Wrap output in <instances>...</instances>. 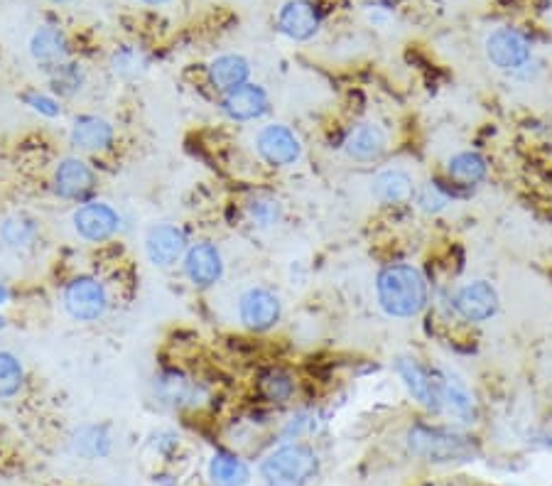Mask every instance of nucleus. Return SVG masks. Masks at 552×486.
Masks as SVG:
<instances>
[{
	"instance_id": "nucleus-1",
	"label": "nucleus",
	"mask_w": 552,
	"mask_h": 486,
	"mask_svg": "<svg viewBox=\"0 0 552 486\" xmlns=\"http://www.w3.org/2000/svg\"><path fill=\"white\" fill-rule=\"evenodd\" d=\"M378 302L383 312L398 320L420 315L427 305V280L415 266L395 263L381 270L376 280Z\"/></svg>"
},
{
	"instance_id": "nucleus-2",
	"label": "nucleus",
	"mask_w": 552,
	"mask_h": 486,
	"mask_svg": "<svg viewBox=\"0 0 552 486\" xmlns=\"http://www.w3.org/2000/svg\"><path fill=\"white\" fill-rule=\"evenodd\" d=\"M408 450L415 457L437 464L467 462L476 455L472 437L445 428H427V425H415L408 432Z\"/></svg>"
},
{
	"instance_id": "nucleus-3",
	"label": "nucleus",
	"mask_w": 552,
	"mask_h": 486,
	"mask_svg": "<svg viewBox=\"0 0 552 486\" xmlns=\"http://www.w3.org/2000/svg\"><path fill=\"white\" fill-rule=\"evenodd\" d=\"M317 464V455L310 447L292 442L263 459L261 477L268 486H305L317 474Z\"/></svg>"
},
{
	"instance_id": "nucleus-4",
	"label": "nucleus",
	"mask_w": 552,
	"mask_h": 486,
	"mask_svg": "<svg viewBox=\"0 0 552 486\" xmlns=\"http://www.w3.org/2000/svg\"><path fill=\"white\" fill-rule=\"evenodd\" d=\"M64 307L79 322H96L106 315L108 293L104 283L91 275H79L64 288Z\"/></svg>"
},
{
	"instance_id": "nucleus-5",
	"label": "nucleus",
	"mask_w": 552,
	"mask_h": 486,
	"mask_svg": "<svg viewBox=\"0 0 552 486\" xmlns=\"http://www.w3.org/2000/svg\"><path fill=\"white\" fill-rule=\"evenodd\" d=\"M256 150L258 155L273 167L295 165L302 155L300 138H297L295 131H290L288 126H280V123L265 126L263 131L258 133Z\"/></svg>"
},
{
	"instance_id": "nucleus-6",
	"label": "nucleus",
	"mask_w": 552,
	"mask_h": 486,
	"mask_svg": "<svg viewBox=\"0 0 552 486\" xmlns=\"http://www.w3.org/2000/svg\"><path fill=\"white\" fill-rule=\"evenodd\" d=\"M486 57L491 59L494 67L503 69V72H513V69L526 67L530 62V45L521 32L501 27V30L486 37Z\"/></svg>"
},
{
	"instance_id": "nucleus-7",
	"label": "nucleus",
	"mask_w": 552,
	"mask_h": 486,
	"mask_svg": "<svg viewBox=\"0 0 552 486\" xmlns=\"http://www.w3.org/2000/svg\"><path fill=\"white\" fill-rule=\"evenodd\" d=\"M280 312H283V307H280L278 295L268 288H251L238 300V317L253 332H265V329L275 327Z\"/></svg>"
},
{
	"instance_id": "nucleus-8",
	"label": "nucleus",
	"mask_w": 552,
	"mask_h": 486,
	"mask_svg": "<svg viewBox=\"0 0 552 486\" xmlns=\"http://www.w3.org/2000/svg\"><path fill=\"white\" fill-rule=\"evenodd\" d=\"M121 226V216L106 202H89L74 212V229L84 241L104 243L113 239Z\"/></svg>"
},
{
	"instance_id": "nucleus-9",
	"label": "nucleus",
	"mask_w": 552,
	"mask_h": 486,
	"mask_svg": "<svg viewBox=\"0 0 552 486\" xmlns=\"http://www.w3.org/2000/svg\"><path fill=\"white\" fill-rule=\"evenodd\" d=\"M184 275L194 288H211L224 275V258L214 243H194L184 253Z\"/></svg>"
},
{
	"instance_id": "nucleus-10",
	"label": "nucleus",
	"mask_w": 552,
	"mask_h": 486,
	"mask_svg": "<svg viewBox=\"0 0 552 486\" xmlns=\"http://www.w3.org/2000/svg\"><path fill=\"white\" fill-rule=\"evenodd\" d=\"M454 307L467 322H486L499 310V293L486 280H472V283L459 288L457 297H454Z\"/></svg>"
},
{
	"instance_id": "nucleus-11",
	"label": "nucleus",
	"mask_w": 552,
	"mask_h": 486,
	"mask_svg": "<svg viewBox=\"0 0 552 486\" xmlns=\"http://www.w3.org/2000/svg\"><path fill=\"white\" fill-rule=\"evenodd\" d=\"M96 189V172L79 158H67L54 170V192L69 202L86 199Z\"/></svg>"
},
{
	"instance_id": "nucleus-12",
	"label": "nucleus",
	"mask_w": 552,
	"mask_h": 486,
	"mask_svg": "<svg viewBox=\"0 0 552 486\" xmlns=\"http://www.w3.org/2000/svg\"><path fill=\"white\" fill-rule=\"evenodd\" d=\"M145 253H148L150 263L160 268L175 266L177 261L187 253V239L184 231L172 224L150 226L148 236H145Z\"/></svg>"
},
{
	"instance_id": "nucleus-13",
	"label": "nucleus",
	"mask_w": 552,
	"mask_h": 486,
	"mask_svg": "<svg viewBox=\"0 0 552 486\" xmlns=\"http://www.w3.org/2000/svg\"><path fill=\"white\" fill-rule=\"evenodd\" d=\"M395 371H398L400 381L405 383V388L415 401L430 410H440V381L430 371L422 369L418 361L410 359V356H398Z\"/></svg>"
},
{
	"instance_id": "nucleus-14",
	"label": "nucleus",
	"mask_w": 552,
	"mask_h": 486,
	"mask_svg": "<svg viewBox=\"0 0 552 486\" xmlns=\"http://www.w3.org/2000/svg\"><path fill=\"white\" fill-rule=\"evenodd\" d=\"M270 99L268 94L256 84H243L234 91H226L224 101H221V111L231 118V121L248 123L256 121L268 113Z\"/></svg>"
},
{
	"instance_id": "nucleus-15",
	"label": "nucleus",
	"mask_w": 552,
	"mask_h": 486,
	"mask_svg": "<svg viewBox=\"0 0 552 486\" xmlns=\"http://www.w3.org/2000/svg\"><path fill=\"white\" fill-rule=\"evenodd\" d=\"M278 25L292 40H310L319 30V13L312 0H290L278 15Z\"/></svg>"
},
{
	"instance_id": "nucleus-16",
	"label": "nucleus",
	"mask_w": 552,
	"mask_h": 486,
	"mask_svg": "<svg viewBox=\"0 0 552 486\" xmlns=\"http://www.w3.org/2000/svg\"><path fill=\"white\" fill-rule=\"evenodd\" d=\"M72 145L84 153H104L113 145V126L99 116L74 118Z\"/></svg>"
},
{
	"instance_id": "nucleus-17",
	"label": "nucleus",
	"mask_w": 552,
	"mask_h": 486,
	"mask_svg": "<svg viewBox=\"0 0 552 486\" xmlns=\"http://www.w3.org/2000/svg\"><path fill=\"white\" fill-rule=\"evenodd\" d=\"M346 153L359 162H373L388 148V135L378 123H361L346 135Z\"/></svg>"
},
{
	"instance_id": "nucleus-18",
	"label": "nucleus",
	"mask_w": 552,
	"mask_h": 486,
	"mask_svg": "<svg viewBox=\"0 0 552 486\" xmlns=\"http://www.w3.org/2000/svg\"><path fill=\"white\" fill-rule=\"evenodd\" d=\"M373 197L381 204H408L415 197V182L400 167H388V170L378 172L376 180H373Z\"/></svg>"
},
{
	"instance_id": "nucleus-19",
	"label": "nucleus",
	"mask_w": 552,
	"mask_h": 486,
	"mask_svg": "<svg viewBox=\"0 0 552 486\" xmlns=\"http://www.w3.org/2000/svg\"><path fill=\"white\" fill-rule=\"evenodd\" d=\"M440 410L452 415L459 423L472 425L476 420V403L474 396L467 391V386L452 378H442L440 381Z\"/></svg>"
},
{
	"instance_id": "nucleus-20",
	"label": "nucleus",
	"mask_w": 552,
	"mask_h": 486,
	"mask_svg": "<svg viewBox=\"0 0 552 486\" xmlns=\"http://www.w3.org/2000/svg\"><path fill=\"white\" fill-rule=\"evenodd\" d=\"M248 74H251V67L243 57L238 54H224V57H216L214 62L209 64V81L219 91H234L238 86L248 84Z\"/></svg>"
},
{
	"instance_id": "nucleus-21",
	"label": "nucleus",
	"mask_w": 552,
	"mask_h": 486,
	"mask_svg": "<svg viewBox=\"0 0 552 486\" xmlns=\"http://www.w3.org/2000/svg\"><path fill=\"white\" fill-rule=\"evenodd\" d=\"M30 52L45 67H54V64H62L69 54L67 37L57 27H40V30L32 35L30 40Z\"/></svg>"
},
{
	"instance_id": "nucleus-22",
	"label": "nucleus",
	"mask_w": 552,
	"mask_h": 486,
	"mask_svg": "<svg viewBox=\"0 0 552 486\" xmlns=\"http://www.w3.org/2000/svg\"><path fill=\"white\" fill-rule=\"evenodd\" d=\"M209 479L214 486H246L251 479V469L238 455L216 452L209 459Z\"/></svg>"
},
{
	"instance_id": "nucleus-23",
	"label": "nucleus",
	"mask_w": 552,
	"mask_h": 486,
	"mask_svg": "<svg viewBox=\"0 0 552 486\" xmlns=\"http://www.w3.org/2000/svg\"><path fill=\"white\" fill-rule=\"evenodd\" d=\"M74 455L86 459H99L111 452V435L106 425H84L72 437Z\"/></svg>"
},
{
	"instance_id": "nucleus-24",
	"label": "nucleus",
	"mask_w": 552,
	"mask_h": 486,
	"mask_svg": "<svg viewBox=\"0 0 552 486\" xmlns=\"http://www.w3.org/2000/svg\"><path fill=\"white\" fill-rule=\"evenodd\" d=\"M447 175L454 185H479L486 177V160L476 153H457L447 162Z\"/></svg>"
},
{
	"instance_id": "nucleus-25",
	"label": "nucleus",
	"mask_w": 552,
	"mask_h": 486,
	"mask_svg": "<svg viewBox=\"0 0 552 486\" xmlns=\"http://www.w3.org/2000/svg\"><path fill=\"white\" fill-rule=\"evenodd\" d=\"M0 239L13 251H27V248L35 246L37 241V226L35 221L27 219V216H8L0 226Z\"/></svg>"
},
{
	"instance_id": "nucleus-26",
	"label": "nucleus",
	"mask_w": 552,
	"mask_h": 486,
	"mask_svg": "<svg viewBox=\"0 0 552 486\" xmlns=\"http://www.w3.org/2000/svg\"><path fill=\"white\" fill-rule=\"evenodd\" d=\"M258 391L270 403H288L295 396V378L285 369H268L258 378Z\"/></svg>"
},
{
	"instance_id": "nucleus-27",
	"label": "nucleus",
	"mask_w": 552,
	"mask_h": 486,
	"mask_svg": "<svg viewBox=\"0 0 552 486\" xmlns=\"http://www.w3.org/2000/svg\"><path fill=\"white\" fill-rule=\"evenodd\" d=\"M160 393L165 401L175 405H197L199 398H202V386L184 376L170 374L160 378Z\"/></svg>"
},
{
	"instance_id": "nucleus-28",
	"label": "nucleus",
	"mask_w": 552,
	"mask_h": 486,
	"mask_svg": "<svg viewBox=\"0 0 552 486\" xmlns=\"http://www.w3.org/2000/svg\"><path fill=\"white\" fill-rule=\"evenodd\" d=\"M25 381V369L20 359L10 351H0V401L18 396Z\"/></svg>"
},
{
	"instance_id": "nucleus-29",
	"label": "nucleus",
	"mask_w": 552,
	"mask_h": 486,
	"mask_svg": "<svg viewBox=\"0 0 552 486\" xmlns=\"http://www.w3.org/2000/svg\"><path fill=\"white\" fill-rule=\"evenodd\" d=\"M415 197H418V207L425 214H440L442 209L449 207V192L440 182H425L415 192Z\"/></svg>"
},
{
	"instance_id": "nucleus-30",
	"label": "nucleus",
	"mask_w": 552,
	"mask_h": 486,
	"mask_svg": "<svg viewBox=\"0 0 552 486\" xmlns=\"http://www.w3.org/2000/svg\"><path fill=\"white\" fill-rule=\"evenodd\" d=\"M248 214H251L253 224H258L261 229H270L280 221V204L273 197H256L248 204Z\"/></svg>"
},
{
	"instance_id": "nucleus-31",
	"label": "nucleus",
	"mask_w": 552,
	"mask_h": 486,
	"mask_svg": "<svg viewBox=\"0 0 552 486\" xmlns=\"http://www.w3.org/2000/svg\"><path fill=\"white\" fill-rule=\"evenodd\" d=\"M25 104L30 106L32 111H37L40 116H47V118H57L59 113H62V106H59L52 96H45V94H27Z\"/></svg>"
},
{
	"instance_id": "nucleus-32",
	"label": "nucleus",
	"mask_w": 552,
	"mask_h": 486,
	"mask_svg": "<svg viewBox=\"0 0 552 486\" xmlns=\"http://www.w3.org/2000/svg\"><path fill=\"white\" fill-rule=\"evenodd\" d=\"M8 297H10L8 288H5V285H0V305H5V302H8Z\"/></svg>"
},
{
	"instance_id": "nucleus-33",
	"label": "nucleus",
	"mask_w": 552,
	"mask_h": 486,
	"mask_svg": "<svg viewBox=\"0 0 552 486\" xmlns=\"http://www.w3.org/2000/svg\"><path fill=\"white\" fill-rule=\"evenodd\" d=\"M143 3H148V5H160V3H167V0H143Z\"/></svg>"
},
{
	"instance_id": "nucleus-34",
	"label": "nucleus",
	"mask_w": 552,
	"mask_h": 486,
	"mask_svg": "<svg viewBox=\"0 0 552 486\" xmlns=\"http://www.w3.org/2000/svg\"><path fill=\"white\" fill-rule=\"evenodd\" d=\"M386 3H388V5H395V3H400V0H386Z\"/></svg>"
},
{
	"instance_id": "nucleus-35",
	"label": "nucleus",
	"mask_w": 552,
	"mask_h": 486,
	"mask_svg": "<svg viewBox=\"0 0 552 486\" xmlns=\"http://www.w3.org/2000/svg\"><path fill=\"white\" fill-rule=\"evenodd\" d=\"M52 3H69V0H52Z\"/></svg>"
},
{
	"instance_id": "nucleus-36",
	"label": "nucleus",
	"mask_w": 552,
	"mask_h": 486,
	"mask_svg": "<svg viewBox=\"0 0 552 486\" xmlns=\"http://www.w3.org/2000/svg\"><path fill=\"white\" fill-rule=\"evenodd\" d=\"M5 327V320H3V317H0V329H3Z\"/></svg>"
},
{
	"instance_id": "nucleus-37",
	"label": "nucleus",
	"mask_w": 552,
	"mask_h": 486,
	"mask_svg": "<svg viewBox=\"0 0 552 486\" xmlns=\"http://www.w3.org/2000/svg\"><path fill=\"white\" fill-rule=\"evenodd\" d=\"M548 440H550V445H552V430L548 432Z\"/></svg>"
}]
</instances>
